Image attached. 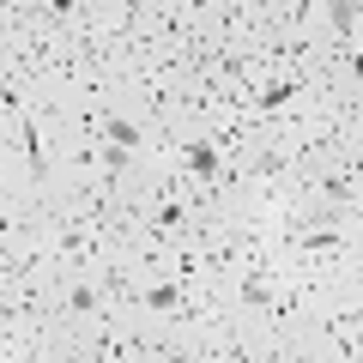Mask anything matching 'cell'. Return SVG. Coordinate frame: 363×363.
<instances>
[{"instance_id": "6da1fadb", "label": "cell", "mask_w": 363, "mask_h": 363, "mask_svg": "<svg viewBox=\"0 0 363 363\" xmlns=\"http://www.w3.org/2000/svg\"><path fill=\"white\" fill-rule=\"evenodd\" d=\"M182 157H188V176H194V182H218V145H212V140H194Z\"/></svg>"}, {"instance_id": "7a4b0ae2", "label": "cell", "mask_w": 363, "mask_h": 363, "mask_svg": "<svg viewBox=\"0 0 363 363\" xmlns=\"http://www.w3.org/2000/svg\"><path fill=\"white\" fill-rule=\"evenodd\" d=\"M145 309H152V315H169V309H176V303H182V291H176V279H169V285H152V291H145Z\"/></svg>"}]
</instances>
